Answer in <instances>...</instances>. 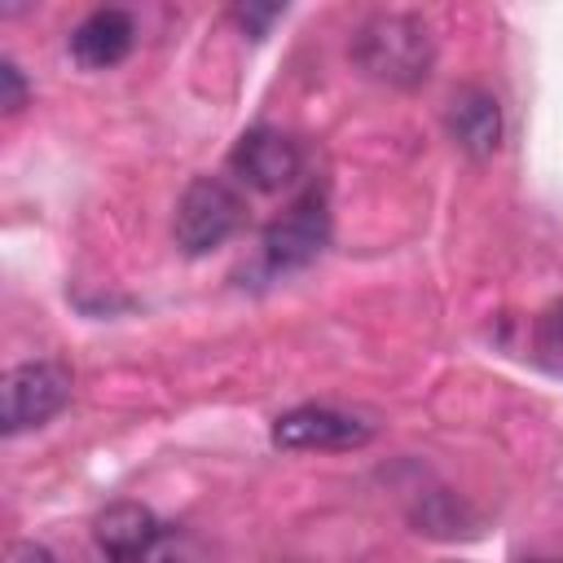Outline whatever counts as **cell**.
I'll use <instances>...</instances> for the list:
<instances>
[{
	"label": "cell",
	"instance_id": "1",
	"mask_svg": "<svg viewBox=\"0 0 563 563\" xmlns=\"http://www.w3.org/2000/svg\"><path fill=\"white\" fill-rule=\"evenodd\" d=\"M352 62L378 84L418 88L435 66V44L413 13H369L352 31Z\"/></svg>",
	"mask_w": 563,
	"mask_h": 563
},
{
	"label": "cell",
	"instance_id": "2",
	"mask_svg": "<svg viewBox=\"0 0 563 563\" xmlns=\"http://www.w3.org/2000/svg\"><path fill=\"white\" fill-rule=\"evenodd\" d=\"M242 220H246V202L224 176H194L176 198L172 238L185 255H207L224 246Z\"/></svg>",
	"mask_w": 563,
	"mask_h": 563
},
{
	"label": "cell",
	"instance_id": "3",
	"mask_svg": "<svg viewBox=\"0 0 563 563\" xmlns=\"http://www.w3.org/2000/svg\"><path fill=\"white\" fill-rule=\"evenodd\" d=\"M330 246V207L321 189H303L260 238V260L273 277L308 268Z\"/></svg>",
	"mask_w": 563,
	"mask_h": 563
},
{
	"label": "cell",
	"instance_id": "4",
	"mask_svg": "<svg viewBox=\"0 0 563 563\" xmlns=\"http://www.w3.org/2000/svg\"><path fill=\"white\" fill-rule=\"evenodd\" d=\"M75 378L62 361H22L4 374V435L44 427L70 405Z\"/></svg>",
	"mask_w": 563,
	"mask_h": 563
},
{
	"label": "cell",
	"instance_id": "5",
	"mask_svg": "<svg viewBox=\"0 0 563 563\" xmlns=\"http://www.w3.org/2000/svg\"><path fill=\"white\" fill-rule=\"evenodd\" d=\"M273 444L286 453H343L369 444L374 427L334 405H295L273 418Z\"/></svg>",
	"mask_w": 563,
	"mask_h": 563
},
{
	"label": "cell",
	"instance_id": "6",
	"mask_svg": "<svg viewBox=\"0 0 563 563\" xmlns=\"http://www.w3.org/2000/svg\"><path fill=\"white\" fill-rule=\"evenodd\" d=\"M229 172L246 185V189H260V194H277L286 185L299 180L303 172V154L295 145V136H286L282 128H246L233 150H229Z\"/></svg>",
	"mask_w": 563,
	"mask_h": 563
},
{
	"label": "cell",
	"instance_id": "7",
	"mask_svg": "<svg viewBox=\"0 0 563 563\" xmlns=\"http://www.w3.org/2000/svg\"><path fill=\"white\" fill-rule=\"evenodd\" d=\"M92 537L110 563H145L154 554V545L163 541V523L141 501H114L97 515Z\"/></svg>",
	"mask_w": 563,
	"mask_h": 563
},
{
	"label": "cell",
	"instance_id": "8",
	"mask_svg": "<svg viewBox=\"0 0 563 563\" xmlns=\"http://www.w3.org/2000/svg\"><path fill=\"white\" fill-rule=\"evenodd\" d=\"M444 123H449V136L457 141V150H466L471 158H488L501 145V106L479 84H462L449 97Z\"/></svg>",
	"mask_w": 563,
	"mask_h": 563
},
{
	"label": "cell",
	"instance_id": "9",
	"mask_svg": "<svg viewBox=\"0 0 563 563\" xmlns=\"http://www.w3.org/2000/svg\"><path fill=\"white\" fill-rule=\"evenodd\" d=\"M132 40H136V22L128 9H92L75 31H70V57L84 66V70H110L119 66L128 53H132Z\"/></svg>",
	"mask_w": 563,
	"mask_h": 563
},
{
	"label": "cell",
	"instance_id": "10",
	"mask_svg": "<svg viewBox=\"0 0 563 563\" xmlns=\"http://www.w3.org/2000/svg\"><path fill=\"white\" fill-rule=\"evenodd\" d=\"M537 356L550 369H563V299L537 317Z\"/></svg>",
	"mask_w": 563,
	"mask_h": 563
},
{
	"label": "cell",
	"instance_id": "11",
	"mask_svg": "<svg viewBox=\"0 0 563 563\" xmlns=\"http://www.w3.org/2000/svg\"><path fill=\"white\" fill-rule=\"evenodd\" d=\"M0 88H4V97H0L4 114H18V110L26 106V79H22V70H18V62H13V57H4V62H0Z\"/></svg>",
	"mask_w": 563,
	"mask_h": 563
},
{
	"label": "cell",
	"instance_id": "12",
	"mask_svg": "<svg viewBox=\"0 0 563 563\" xmlns=\"http://www.w3.org/2000/svg\"><path fill=\"white\" fill-rule=\"evenodd\" d=\"M282 13H286V4H238V9H233V18H238V22L246 26V35H255V40H260Z\"/></svg>",
	"mask_w": 563,
	"mask_h": 563
},
{
	"label": "cell",
	"instance_id": "13",
	"mask_svg": "<svg viewBox=\"0 0 563 563\" xmlns=\"http://www.w3.org/2000/svg\"><path fill=\"white\" fill-rule=\"evenodd\" d=\"M9 563H57V554L40 541H13L9 545Z\"/></svg>",
	"mask_w": 563,
	"mask_h": 563
},
{
	"label": "cell",
	"instance_id": "14",
	"mask_svg": "<svg viewBox=\"0 0 563 563\" xmlns=\"http://www.w3.org/2000/svg\"><path fill=\"white\" fill-rule=\"evenodd\" d=\"M519 563H550V559H519Z\"/></svg>",
	"mask_w": 563,
	"mask_h": 563
}]
</instances>
